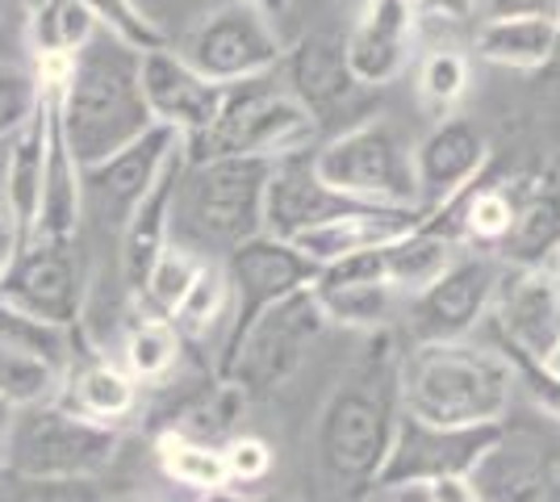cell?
<instances>
[{"mask_svg":"<svg viewBox=\"0 0 560 502\" xmlns=\"http://www.w3.org/2000/svg\"><path fill=\"white\" fill-rule=\"evenodd\" d=\"M176 147H180V135L155 121L151 130H142L135 143H126L121 151H114L109 160H101V164H93V167H80V176H84V197L93 192L96 201H105V206L114 210L117 222H126V214L139 206L142 192L155 185V176L164 172V164L172 160Z\"/></svg>","mask_w":560,"mask_h":502,"instance_id":"25","label":"cell"},{"mask_svg":"<svg viewBox=\"0 0 560 502\" xmlns=\"http://www.w3.org/2000/svg\"><path fill=\"white\" fill-rule=\"evenodd\" d=\"M502 423L486 428H440L419 415L401 410L394 428L389 456L376 474V490H397V486H440V481H465L472 465L490 453Z\"/></svg>","mask_w":560,"mask_h":502,"instance_id":"13","label":"cell"},{"mask_svg":"<svg viewBox=\"0 0 560 502\" xmlns=\"http://www.w3.org/2000/svg\"><path fill=\"white\" fill-rule=\"evenodd\" d=\"M197 502H259V499H247L243 490H231V486H218V490H206Z\"/></svg>","mask_w":560,"mask_h":502,"instance_id":"52","label":"cell"},{"mask_svg":"<svg viewBox=\"0 0 560 502\" xmlns=\"http://www.w3.org/2000/svg\"><path fill=\"white\" fill-rule=\"evenodd\" d=\"M185 143L172 151L164 172L155 176V185L142 192L139 206L121 222V281L139 297L147 285V272L164 256V247L176 235V197H180V180H185Z\"/></svg>","mask_w":560,"mask_h":502,"instance_id":"21","label":"cell"},{"mask_svg":"<svg viewBox=\"0 0 560 502\" xmlns=\"http://www.w3.org/2000/svg\"><path fill=\"white\" fill-rule=\"evenodd\" d=\"M38 101H43L38 75L13 68V63H0V139H13L25 121L34 118Z\"/></svg>","mask_w":560,"mask_h":502,"instance_id":"43","label":"cell"},{"mask_svg":"<svg viewBox=\"0 0 560 502\" xmlns=\"http://www.w3.org/2000/svg\"><path fill=\"white\" fill-rule=\"evenodd\" d=\"M206 260H210V256H197L192 247H180L176 240L167 243L164 256L147 272V285H142V293H139V302L147 306V314L172 318V311L180 306V297H185L188 285L197 281V272H201Z\"/></svg>","mask_w":560,"mask_h":502,"instance_id":"37","label":"cell"},{"mask_svg":"<svg viewBox=\"0 0 560 502\" xmlns=\"http://www.w3.org/2000/svg\"><path fill=\"white\" fill-rule=\"evenodd\" d=\"M557 43L560 17H481L472 34L477 59L511 72H548Z\"/></svg>","mask_w":560,"mask_h":502,"instance_id":"27","label":"cell"},{"mask_svg":"<svg viewBox=\"0 0 560 502\" xmlns=\"http://www.w3.org/2000/svg\"><path fill=\"white\" fill-rule=\"evenodd\" d=\"M465 252V240L456 226H444L440 214H427L422 226H415L406 240L381 247V264H385V281L394 285V293L415 297L419 289H427L447 264Z\"/></svg>","mask_w":560,"mask_h":502,"instance_id":"28","label":"cell"},{"mask_svg":"<svg viewBox=\"0 0 560 502\" xmlns=\"http://www.w3.org/2000/svg\"><path fill=\"white\" fill-rule=\"evenodd\" d=\"M105 502H151V499H142V494H109Z\"/></svg>","mask_w":560,"mask_h":502,"instance_id":"55","label":"cell"},{"mask_svg":"<svg viewBox=\"0 0 560 502\" xmlns=\"http://www.w3.org/2000/svg\"><path fill=\"white\" fill-rule=\"evenodd\" d=\"M506 264L493 252L481 247H465L444 272L419 289L406 306V331L410 343H452V339H468L477 323H486L493 306V293L502 281Z\"/></svg>","mask_w":560,"mask_h":502,"instance_id":"12","label":"cell"},{"mask_svg":"<svg viewBox=\"0 0 560 502\" xmlns=\"http://www.w3.org/2000/svg\"><path fill=\"white\" fill-rule=\"evenodd\" d=\"M0 22H4V13H0Z\"/></svg>","mask_w":560,"mask_h":502,"instance_id":"60","label":"cell"},{"mask_svg":"<svg viewBox=\"0 0 560 502\" xmlns=\"http://www.w3.org/2000/svg\"><path fill=\"white\" fill-rule=\"evenodd\" d=\"M343 4H364V0H343Z\"/></svg>","mask_w":560,"mask_h":502,"instance_id":"59","label":"cell"},{"mask_svg":"<svg viewBox=\"0 0 560 502\" xmlns=\"http://www.w3.org/2000/svg\"><path fill=\"white\" fill-rule=\"evenodd\" d=\"M422 222H427L422 206H360V210H348V214L330 218L323 226L298 235L293 247L314 268H327L335 260H348L360 252H381L389 243L406 240Z\"/></svg>","mask_w":560,"mask_h":502,"instance_id":"23","label":"cell"},{"mask_svg":"<svg viewBox=\"0 0 560 502\" xmlns=\"http://www.w3.org/2000/svg\"><path fill=\"white\" fill-rule=\"evenodd\" d=\"M401 415V352L394 335L373 331V348L339 377L314 419V481L323 502H360L394 444Z\"/></svg>","mask_w":560,"mask_h":502,"instance_id":"1","label":"cell"},{"mask_svg":"<svg viewBox=\"0 0 560 502\" xmlns=\"http://www.w3.org/2000/svg\"><path fill=\"white\" fill-rule=\"evenodd\" d=\"M176 50L188 68H197L213 84H238L277 72L289 55V43L277 34L268 13L231 0L192 25Z\"/></svg>","mask_w":560,"mask_h":502,"instance_id":"10","label":"cell"},{"mask_svg":"<svg viewBox=\"0 0 560 502\" xmlns=\"http://www.w3.org/2000/svg\"><path fill=\"white\" fill-rule=\"evenodd\" d=\"M226 318H231V281H226V268L218 260H206L197 281L188 285V293L180 297V306L172 311V327L185 343L206 339L213 327L226 331Z\"/></svg>","mask_w":560,"mask_h":502,"instance_id":"35","label":"cell"},{"mask_svg":"<svg viewBox=\"0 0 560 502\" xmlns=\"http://www.w3.org/2000/svg\"><path fill=\"white\" fill-rule=\"evenodd\" d=\"M13 256H18V235H13V222H9L4 206H0V277L9 272Z\"/></svg>","mask_w":560,"mask_h":502,"instance_id":"48","label":"cell"},{"mask_svg":"<svg viewBox=\"0 0 560 502\" xmlns=\"http://www.w3.org/2000/svg\"><path fill=\"white\" fill-rule=\"evenodd\" d=\"M84 256L80 243H47L30 240L13 256L9 272L0 277V302L13 311L30 314L38 323L71 331L84 318Z\"/></svg>","mask_w":560,"mask_h":502,"instance_id":"14","label":"cell"},{"mask_svg":"<svg viewBox=\"0 0 560 502\" xmlns=\"http://www.w3.org/2000/svg\"><path fill=\"white\" fill-rule=\"evenodd\" d=\"M314 167L335 192L364 206H419L410 147L401 143L394 121L360 118L335 139L314 147Z\"/></svg>","mask_w":560,"mask_h":502,"instance_id":"6","label":"cell"},{"mask_svg":"<svg viewBox=\"0 0 560 502\" xmlns=\"http://www.w3.org/2000/svg\"><path fill=\"white\" fill-rule=\"evenodd\" d=\"M486 164H490V139L468 118H440L410 147L419 206L427 214L444 210L452 197H460L472 180H481Z\"/></svg>","mask_w":560,"mask_h":502,"instance_id":"17","label":"cell"},{"mask_svg":"<svg viewBox=\"0 0 560 502\" xmlns=\"http://www.w3.org/2000/svg\"><path fill=\"white\" fill-rule=\"evenodd\" d=\"M47 143H50V89L43 84V101L34 118L9 139V155L0 167V206L13 222L18 252L38 231V206H43V176H47Z\"/></svg>","mask_w":560,"mask_h":502,"instance_id":"24","label":"cell"},{"mask_svg":"<svg viewBox=\"0 0 560 502\" xmlns=\"http://www.w3.org/2000/svg\"><path fill=\"white\" fill-rule=\"evenodd\" d=\"M63 385V369L43 357H30L18 348H0V398L13 407H38L55 402Z\"/></svg>","mask_w":560,"mask_h":502,"instance_id":"36","label":"cell"},{"mask_svg":"<svg viewBox=\"0 0 560 502\" xmlns=\"http://www.w3.org/2000/svg\"><path fill=\"white\" fill-rule=\"evenodd\" d=\"M431 494L435 502H472L465 481H440V486H431Z\"/></svg>","mask_w":560,"mask_h":502,"instance_id":"50","label":"cell"},{"mask_svg":"<svg viewBox=\"0 0 560 502\" xmlns=\"http://www.w3.org/2000/svg\"><path fill=\"white\" fill-rule=\"evenodd\" d=\"M419 34V0H364L343 38L348 72L364 89H381L401 75Z\"/></svg>","mask_w":560,"mask_h":502,"instance_id":"19","label":"cell"},{"mask_svg":"<svg viewBox=\"0 0 560 502\" xmlns=\"http://www.w3.org/2000/svg\"><path fill=\"white\" fill-rule=\"evenodd\" d=\"M55 402L68 407L71 415H80V419L117 428L121 419H130L139 410V382L109 357H96V352L80 357L75 352V335H71V360Z\"/></svg>","mask_w":560,"mask_h":502,"instance_id":"26","label":"cell"},{"mask_svg":"<svg viewBox=\"0 0 560 502\" xmlns=\"http://www.w3.org/2000/svg\"><path fill=\"white\" fill-rule=\"evenodd\" d=\"M155 460H160V469H164L167 481H176V486H185V490H197V494L218 490V486H231L222 448L201 444V440H192V435H185V431H176V428H167L155 435Z\"/></svg>","mask_w":560,"mask_h":502,"instance_id":"34","label":"cell"},{"mask_svg":"<svg viewBox=\"0 0 560 502\" xmlns=\"http://www.w3.org/2000/svg\"><path fill=\"white\" fill-rule=\"evenodd\" d=\"M84 9L93 13L96 30L105 34V38H114L121 47L139 50H160V47H172V38H167V30L151 13H142L139 0H84Z\"/></svg>","mask_w":560,"mask_h":502,"instance_id":"39","label":"cell"},{"mask_svg":"<svg viewBox=\"0 0 560 502\" xmlns=\"http://www.w3.org/2000/svg\"><path fill=\"white\" fill-rule=\"evenodd\" d=\"M536 189L544 192V197H552L560 206V151L544 164V172H539V180H536Z\"/></svg>","mask_w":560,"mask_h":502,"instance_id":"49","label":"cell"},{"mask_svg":"<svg viewBox=\"0 0 560 502\" xmlns=\"http://www.w3.org/2000/svg\"><path fill=\"white\" fill-rule=\"evenodd\" d=\"M84 222V176L71 160L68 143L55 121V93H50V143H47V176H43V206H38V231L34 240L47 243H80Z\"/></svg>","mask_w":560,"mask_h":502,"instance_id":"29","label":"cell"},{"mask_svg":"<svg viewBox=\"0 0 560 502\" xmlns=\"http://www.w3.org/2000/svg\"><path fill=\"white\" fill-rule=\"evenodd\" d=\"M465 486L472 502H560V428L502 419Z\"/></svg>","mask_w":560,"mask_h":502,"instance_id":"11","label":"cell"},{"mask_svg":"<svg viewBox=\"0 0 560 502\" xmlns=\"http://www.w3.org/2000/svg\"><path fill=\"white\" fill-rule=\"evenodd\" d=\"M481 0H419V17H444V22H472Z\"/></svg>","mask_w":560,"mask_h":502,"instance_id":"47","label":"cell"},{"mask_svg":"<svg viewBox=\"0 0 560 502\" xmlns=\"http://www.w3.org/2000/svg\"><path fill=\"white\" fill-rule=\"evenodd\" d=\"M25 30H30V50H34L38 72L68 68L71 55L96 38V22L84 9V0H38L30 4Z\"/></svg>","mask_w":560,"mask_h":502,"instance_id":"30","label":"cell"},{"mask_svg":"<svg viewBox=\"0 0 560 502\" xmlns=\"http://www.w3.org/2000/svg\"><path fill=\"white\" fill-rule=\"evenodd\" d=\"M327 327L330 323L323 306H318V297H314V289H298V293L280 297L277 306H268L252 323V331L243 335L226 377H218V382L238 385L247 402L252 398H268V394H277L280 385L302 369L310 343Z\"/></svg>","mask_w":560,"mask_h":502,"instance_id":"8","label":"cell"},{"mask_svg":"<svg viewBox=\"0 0 560 502\" xmlns=\"http://www.w3.org/2000/svg\"><path fill=\"white\" fill-rule=\"evenodd\" d=\"M222 460H226V478L247 481V486L272 474V448L259 435H243V431L222 444Z\"/></svg>","mask_w":560,"mask_h":502,"instance_id":"44","label":"cell"},{"mask_svg":"<svg viewBox=\"0 0 560 502\" xmlns=\"http://www.w3.org/2000/svg\"><path fill=\"white\" fill-rule=\"evenodd\" d=\"M142 101L151 109V121L176 130L185 143L201 139L218 121L226 84H213L197 68H188L176 47H160L139 55Z\"/></svg>","mask_w":560,"mask_h":502,"instance_id":"16","label":"cell"},{"mask_svg":"<svg viewBox=\"0 0 560 502\" xmlns=\"http://www.w3.org/2000/svg\"><path fill=\"white\" fill-rule=\"evenodd\" d=\"M314 297L327 314V323L348 327V331H385L389 306H394V285L385 281L381 252H360L348 260H335L318 268L314 277Z\"/></svg>","mask_w":560,"mask_h":502,"instance_id":"20","label":"cell"},{"mask_svg":"<svg viewBox=\"0 0 560 502\" xmlns=\"http://www.w3.org/2000/svg\"><path fill=\"white\" fill-rule=\"evenodd\" d=\"M268 167H272L268 160H247V155L188 164L185 180H180V197H176V201H185L188 231L226 247V252L264 235Z\"/></svg>","mask_w":560,"mask_h":502,"instance_id":"7","label":"cell"},{"mask_svg":"<svg viewBox=\"0 0 560 502\" xmlns=\"http://www.w3.org/2000/svg\"><path fill=\"white\" fill-rule=\"evenodd\" d=\"M259 502H289V499H259Z\"/></svg>","mask_w":560,"mask_h":502,"instance_id":"58","label":"cell"},{"mask_svg":"<svg viewBox=\"0 0 560 502\" xmlns=\"http://www.w3.org/2000/svg\"><path fill=\"white\" fill-rule=\"evenodd\" d=\"M0 348H18V352H30V357H43L68 373L71 331L38 323V318H30V314L13 311V306L0 302Z\"/></svg>","mask_w":560,"mask_h":502,"instance_id":"40","label":"cell"},{"mask_svg":"<svg viewBox=\"0 0 560 502\" xmlns=\"http://www.w3.org/2000/svg\"><path fill=\"white\" fill-rule=\"evenodd\" d=\"M55 93V121L68 143L71 160L93 167L114 151L135 143L142 130H151V109L142 101L139 50L121 47L96 30L89 47L71 55L68 72Z\"/></svg>","mask_w":560,"mask_h":502,"instance_id":"2","label":"cell"},{"mask_svg":"<svg viewBox=\"0 0 560 502\" xmlns=\"http://www.w3.org/2000/svg\"><path fill=\"white\" fill-rule=\"evenodd\" d=\"M318 121L305 114V105L293 93H277L272 75L226 84L218 121L201 139L185 143L188 164H206L222 155H247V160H284L298 151H314Z\"/></svg>","mask_w":560,"mask_h":502,"instance_id":"4","label":"cell"},{"mask_svg":"<svg viewBox=\"0 0 560 502\" xmlns=\"http://www.w3.org/2000/svg\"><path fill=\"white\" fill-rule=\"evenodd\" d=\"M468 93V59L460 50L440 47L419 63V96L431 114L447 118V109Z\"/></svg>","mask_w":560,"mask_h":502,"instance_id":"41","label":"cell"},{"mask_svg":"<svg viewBox=\"0 0 560 502\" xmlns=\"http://www.w3.org/2000/svg\"><path fill=\"white\" fill-rule=\"evenodd\" d=\"M180 352H185V339L176 335V327L167 318H155V314H142L130 323L126 331V343H121V369L142 385H164L176 364H180Z\"/></svg>","mask_w":560,"mask_h":502,"instance_id":"32","label":"cell"},{"mask_svg":"<svg viewBox=\"0 0 560 502\" xmlns=\"http://www.w3.org/2000/svg\"><path fill=\"white\" fill-rule=\"evenodd\" d=\"M0 502H105L93 478H0Z\"/></svg>","mask_w":560,"mask_h":502,"instance_id":"42","label":"cell"},{"mask_svg":"<svg viewBox=\"0 0 560 502\" xmlns=\"http://www.w3.org/2000/svg\"><path fill=\"white\" fill-rule=\"evenodd\" d=\"M121 448V431L80 419L59 402L22 407L4 440L18 478H101Z\"/></svg>","mask_w":560,"mask_h":502,"instance_id":"5","label":"cell"},{"mask_svg":"<svg viewBox=\"0 0 560 502\" xmlns=\"http://www.w3.org/2000/svg\"><path fill=\"white\" fill-rule=\"evenodd\" d=\"M523 192L506 189V185H486V180H472L460 197V240L465 247H481V252H498V243L511 235L514 210H518Z\"/></svg>","mask_w":560,"mask_h":502,"instance_id":"33","label":"cell"},{"mask_svg":"<svg viewBox=\"0 0 560 502\" xmlns=\"http://www.w3.org/2000/svg\"><path fill=\"white\" fill-rule=\"evenodd\" d=\"M13 419H18V407H13V402H4V398H0V444H4V440H9V431H13Z\"/></svg>","mask_w":560,"mask_h":502,"instance_id":"54","label":"cell"},{"mask_svg":"<svg viewBox=\"0 0 560 502\" xmlns=\"http://www.w3.org/2000/svg\"><path fill=\"white\" fill-rule=\"evenodd\" d=\"M514 364L502 348L468 339L415 343L401 352V410L440 428H486L511 415Z\"/></svg>","mask_w":560,"mask_h":502,"instance_id":"3","label":"cell"},{"mask_svg":"<svg viewBox=\"0 0 560 502\" xmlns=\"http://www.w3.org/2000/svg\"><path fill=\"white\" fill-rule=\"evenodd\" d=\"M389 502H435L431 486H397V490H385Z\"/></svg>","mask_w":560,"mask_h":502,"instance_id":"51","label":"cell"},{"mask_svg":"<svg viewBox=\"0 0 560 502\" xmlns=\"http://www.w3.org/2000/svg\"><path fill=\"white\" fill-rule=\"evenodd\" d=\"M222 268L231 281V318L222 331V352L213 360V377H226L243 335L252 331L259 314L277 306L280 297L314 285V277H318V268L305 260L293 243L272 240V235H256V240L231 247Z\"/></svg>","mask_w":560,"mask_h":502,"instance_id":"9","label":"cell"},{"mask_svg":"<svg viewBox=\"0 0 560 502\" xmlns=\"http://www.w3.org/2000/svg\"><path fill=\"white\" fill-rule=\"evenodd\" d=\"M243 4H252V9L268 13V17H284L289 13V0H243Z\"/></svg>","mask_w":560,"mask_h":502,"instance_id":"53","label":"cell"},{"mask_svg":"<svg viewBox=\"0 0 560 502\" xmlns=\"http://www.w3.org/2000/svg\"><path fill=\"white\" fill-rule=\"evenodd\" d=\"M243 410H247L243 389L213 377L210 394H206V398H197V402L185 410V419H180V423H172V428L192 435V440H201V444L222 448L231 435H238V419H243Z\"/></svg>","mask_w":560,"mask_h":502,"instance_id":"38","label":"cell"},{"mask_svg":"<svg viewBox=\"0 0 560 502\" xmlns=\"http://www.w3.org/2000/svg\"><path fill=\"white\" fill-rule=\"evenodd\" d=\"M506 357H511V364H514L518 385H527V394H532V402L539 407V415L560 428V377L557 373H552V369H544V364H536V360L514 357V352H506Z\"/></svg>","mask_w":560,"mask_h":502,"instance_id":"45","label":"cell"},{"mask_svg":"<svg viewBox=\"0 0 560 502\" xmlns=\"http://www.w3.org/2000/svg\"><path fill=\"white\" fill-rule=\"evenodd\" d=\"M364 201H351L343 192H335L314 167V151H298L272 160L268 167V185H264V235L293 243L298 235L323 226L330 218L360 210Z\"/></svg>","mask_w":560,"mask_h":502,"instance_id":"18","label":"cell"},{"mask_svg":"<svg viewBox=\"0 0 560 502\" xmlns=\"http://www.w3.org/2000/svg\"><path fill=\"white\" fill-rule=\"evenodd\" d=\"M493 327L502 352L548 364L560 348V281L544 268H506L493 293Z\"/></svg>","mask_w":560,"mask_h":502,"instance_id":"15","label":"cell"},{"mask_svg":"<svg viewBox=\"0 0 560 502\" xmlns=\"http://www.w3.org/2000/svg\"><path fill=\"white\" fill-rule=\"evenodd\" d=\"M557 247H560V206L532 185V189L523 192L518 210H514L511 235L498 243L493 256L506 264V268H544V264H552Z\"/></svg>","mask_w":560,"mask_h":502,"instance_id":"31","label":"cell"},{"mask_svg":"<svg viewBox=\"0 0 560 502\" xmlns=\"http://www.w3.org/2000/svg\"><path fill=\"white\" fill-rule=\"evenodd\" d=\"M481 17H560V0H481Z\"/></svg>","mask_w":560,"mask_h":502,"instance_id":"46","label":"cell"},{"mask_svg":"<svg viewBox=\"0 0 560 502\" xmlns=\"http://www.w3.org/2000/svg\"><path fill=\"white\" fill-rule=\"evenodd\" d=\"M280 68H289V93L302 101L305 114L318 121V130H323V121L351 114L360 93H369L348 72L343 43H335L327 34H305V38H298Z\"/></svg>","mask_w":560,"mask_h":502,"instance_id":"22","label":"cell"},{"mask_svg":"<svg viewBox=\"0 0 560 502\" xmlns=\"http://www.w3.org/2000/svg\"><path fill=\"white\" fill-rule=\"evenodd\" d=\"M9 474V453H4V444H0V478Z\"/></svg>","mask_w":560,"mask_h":502,"instance_id":"56","label":"cell"},{"mask_svg":"<svg viewBox=\"0 0 560 502\" xmlns=\"http://www.w3.org/2000/svg\"><path fill=\"white\" fill-rule=\"evenodd\" d=\"M552 272H557V281H560V247H557V256H552V264H548Z\"/></svg>","mask_w":560,"mask_h":502,"instance_id":"57","label":"cell"}]
</instances>
